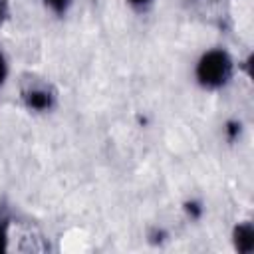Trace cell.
Returning <instances> with one entry per match:
<instances>
[{
	"label": "cell",
	"instance_id": "1",
	"mask_svg": "<svg viewBox=\"0 0 254 254\" xmlns=\"http://www.w3.org/2000/svg\"><path fill=\"white\" fill-rule=\"evenodd\" d=\"M194 77L204 89H218L232 77V60L228 52L214 48L204 52L194 67Z\"/></svg>",
	"mask_w": 254,
	"mask_h": 254
},
{
	"label": "cell",
	"instance_id": "2",
	"mask_svg": "<svg viewBox=\"0 0 254 254\" xmlns=\"http://www.w3.org/2000/svg\"><path fill=\"white\" fill-rule=\"evenodd\" d=\"M22 97H24V103L30 111L44 113V111H50L54 107V93L48 87H42V85L26 89L22 93Z\"/></svg>",
	"mask_w": 254,
	"mask_h": 254
},
{
	"label": "cell",
	"instance_id": "3",
	"mask_svg": "<svg viewBox=\"0 0 254 254\" xmlns=\"http://www.w3.org/2000/svg\"><path fill=\"white\" fill-rule=\"evenodd\" d=\"M232 242L234 248L242 254H250L254 250V226L250 222H240L236 224L232 232Z\"/></svg>",
	"mask_w": 254,
	"mask_h": 254
},
{
	"label": "cell",
	"instance_id": "4",
	"mask_svg": "<svg viewBox=\"0 0 254 254\" xmlns=\"http://www.w3.org/2000/svg\"><path fill=\"white\" fill-rule=\"evenodd\" d=\"M46 4V8H50L56 14H65V10L69 8L71 0H42Z\"/></svg>",
	"mask_w": 254,
	"mask_h": 254
},
{
	"label": "cell",
	"instance_id": "5",
	"mask_svg": "<svg viewBox=\"0 0 254 254\" xmlns=\"http://www.w3.org/2000/svg\"><path fill=\"white\" fill-rule=\"evenodd\" d=\"M224 133H226V137H228L230 141H234V139L240 135V123H238V121H228L226 127H224Z\"/></svg>",
	"mask_w": 254,
	"mask_h": 254
},
{
	"label": "cell",
	"instance_id": "6",
	"mask_svg": "<svg viewBox=\"0 0 254 254\" xmlns=\"http://www.w3.org/2000/svg\"><path fill=\"white\" fill-rule=\"evenodd\" d=\"M6 244H8V232H6V224H4V220L0 218V252L6 250Z\"/></svg>",
	"mask_w": 254,
	"mask_h": 254
},
{
	"label": "cell",
	"instance_id": "7",
	"mask_svg": "<svg viewBox=\"0 0 254 254\" xmlns=\"http://www.w3.org/2000/svg\"><path fill=\"white\" fill-rule=\"evenodd\" d=\"M187 212H189L192 218H198V216H200V212H202V208H200V204H198V202H189V204H187Z\"/></svg>",
	"mask_w": 254,
	"mask_h": 254
},
{
	"label": "cell",
	"instance_id": "8",
	"mask_svg": "<svg viewBox=\"0 0 254 254\" xmlns=\"http://www.w3.org/2000/svg\"><path fill=\"white\" fill-rule=\"evenodd\" d=\"M6 75H8V64H6V58H4V54L0 52V83H4Z\"/></svg>",
	"mask_w": 254,
	"mask_h": 254
},
{
	"label": "cell",
	"instance_id": "9",
	"mask_svg": "<svg viewBox=\"0 0 254 254\" xmlns=\"http://www.w3.org/2000/svg\"><path fill=\"white\" fill-rule=\"evenodd\" d=\"M6 16H8V4L6 0H0V24L6 20Z\"/></svg>",
	"mask_w": 254,
	"mask_h": 254
},
{
	"label": "cell",
	"instance_id": "10",
	"mask_svg": "<svg viewBox=\"0 0 254 254\" xmlns=\"http://www.w3.org/2000/svg\"><path fill=\"white\" fill-rule=\"evenodd\" d=\"M131 6H135V8H145V6H149L153 0H127Z\"/></svg>",
	"mask_w": 254,
	"mask_h": 254
}]
</instances>
